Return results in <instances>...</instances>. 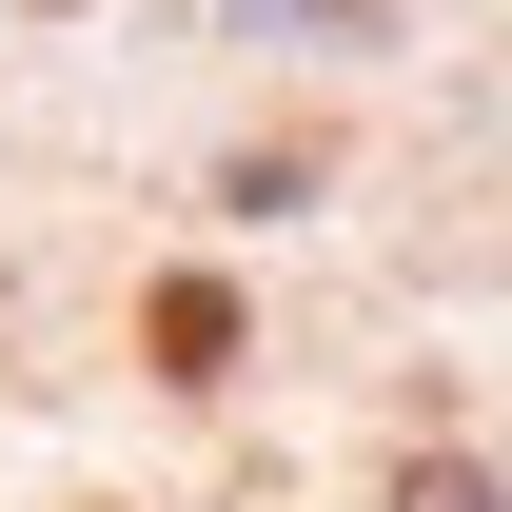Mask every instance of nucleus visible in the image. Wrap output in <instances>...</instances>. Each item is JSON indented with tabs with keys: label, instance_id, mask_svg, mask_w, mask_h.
<instances>
[{
	"label": "nucleus",
	"instance_id": "f257e3e1",
	"mask_svg": "<svg viewBox=\"0 0 512 512\" xmlns=\"http://www.w3.org/2000/svg\"><path fill=\"white\" fill-rule=\"evenodd\" d=\"M138 335H158V375H217V355H237V296H217V276H158Z\"/></svg>",
	"mask_w": 512,
	"mask_h": 512
},
{
	"label": "nucleus",
	"instance_id": "f03ea898",
	"mask_svg": "<svg viewBox=\"0 0 512 512\" xmlns=\"http://www.w3.org/2000/svg\"><path fill=\"white\" fill-rule=\"evenodd\" d=\"M394 512H493V473H473V453H414V473H394Z\"/></svg>",
	"mask_w": 512,
	"mask_h": 512
}]
</instances>
